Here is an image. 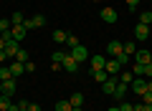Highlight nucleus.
Listing matches in <instances>:
<instances>
[{
  "label": "nucleus",
  "mask_w": 152,
  "mask_h": 111,
  "mask_svg": "<svg viewBox=\"0 0 152 111\" xmlns=\"http://www.w3.org/2000/svg\"><path fill=\"white\" fill-rule=\"evenodd\" d=\"M91 76H94V81H96V83H99V86H102V83H104V81H107V78H109V73H107V71H104V68H102V71H91Z\"/></svg>",
  "instance_id": "nucleus-17"
},
{
  "label": "nucleus",
  "mask_w": 152,
  "mask_h": 111,
  "mask_svg": "<svg viewBox=\"0 0 152 111\" xmlns=\"http://www.w3.org/2000/svg\"><path fill=\"white\" fill-rule=\"evenodd\" d=\"M129 89L134 91L137 96H142V94H145V91H147V81H142L140 76H134V81H132V83H129Z\"/></svg>",
  "instance_id": "nucleus-7"
},
{
  "label": "nucleus",
  "mask_w": 152,
  "mask_h": 111,
  "mask_svg": "<svg viewBox=\"0 0 152 111\" xmlns=\"http://www.w3.org/2000/svg\"><path fill=\"white\" fill-rule=\"evenodd\" d=\"M15 61H20V63H28V51H26V48H20V51L15 53Z\"/></svg>",
  "instance_id": "nucleus-28"
},
{
  "label": "nucleus",
  "mask_w": 152,
  "mask_h": 111,
  "mask_svg": "<svg viewBox=\"0 0 152 111\" xmlns=\"http://www.w3.org/2000/svg\"><path fill=\"white\" fill-rule=\"evenodd\" d=\"M69 101H71V106H84V96H81V94L69 96Z\"/></svg>",
  "instance_id": "nucleus-25"
},
{
  "label": "nucleus",
  "mask_w": 152,
  "mask_h": 111,
  "mask_svg": "<svg viewBox=\"0 0 152 111\" xmlns=\"http://www.w3.org/2000/svg\"><path fill=\"white\" fill-rule=\"evenodd\" d=\"M56 111H71V101H69V99L56 101Z\"/></svg>",
  "instance_id": "nucleus-20"
},
{
  "label": "nucleus",
  "mask_w": 152,
  "mask_h": 111,
  "mask_svg": "<svg viewBox=\"0 0 152 111\" xmlns=\"http://www.w3.org/2000/svg\"><path fill=\"white\" fill-rule=\"evenodd\" d=\"M117 83H119V76H109V78L102 83V91H104L107 96H114V89H117Z\"/></svg>",
  "instance_id": "nucleus-3"
},
{
  "label": "nucleus",
  "mask_w": 152,
  "mask_h": 111,
  "mask_svg": "<svg viewBox=\"0 0 152 111\" xmlns=\"http://www.w3.org/2000/svg\"><path fill=\"white\" fill-rule=\"evenodd\" d=\"M18 51H20V43H18V41H13V38H10V41H5V53H8V58H15Z\"/></svg>",
  "instance_id": "nucleus-9"
},
{
  "label": "nucleus",
  "mask_w": 152,
  "mask_h": 111,
  "mask_svg": "<svg viewBox=\"0 0 152 111\" xmlns=\"http://www.w3.org/2000/svg\"><path fill=\"white\" fill-rule=\"evenodd\" d=\"M10 104H13V101H10V96H5V94L0 96V111H5V109H10Z\"/></svg>",
  "instance_id": "nucleus-26"
},
{
  "label": "nucleus",
  "mask_w": 152,
  "mask_h": 111,
  "mask_svg": "<svg viewBox=\"0 0 152 111\" xmlns=\"http://www.w3.org/2000/svg\"><path fill=\"white\" fill-rule=\"evenodd\" d=\"M117 61H119V63H122V66H124V63H127V61H129V56H127V53H122V56H117Z\"/></svg>",
  "instance_id": "nucleus-34"
},
{
  "label": "nucleus",
  "mask_w": 152,
  "mask_h": 111,
  "mask_svg": "<svg viewBox=\"0 0 152 111\" xmlns=\"http://www.w3.org/2000/svg\"><path fill=\"white\" fill-rule=\"evenodd\" d=\"M137 23H142V25H152V13L150 10L140 13V20H137Z\"/></svg>",
  "instance_id": "nucleus-19"
},
{
  "label": "nucleus",
  "mask_w": 152,
  "mask_h": 111,
  "mask_svg": "<svg viewBox=\"0 0 152 111\" xmlns=\"http://www.w3.org/2000/svg\"><path fill=\"white\" fill-rule=\"evenodd\" d=\"M107 53L112 56V58L122 56V53H124V43H119V41H109V43H107Z\"/></svg>",
  "instance_id": "nucleus-2"
},
{
  "label": "nucleus",
  "mask_w": 152,
  "mask_h": 111,
  "mask_svg": "<svg viewBox=\"0 0 152 111\" xmlns=\"http://www.w3.org/2000/svg\"><path fill=\"white\" fill-rule=\"evenodd\" d=\"M23 25L28 28V30H33V28H43L46 25V15H33V18H26V23Z\"/></svg>",
  "instance_id": "nucleus-4"
},
{
  "label": "nucleus",
  "mask_w": 152,
  "mask_h": 111,
  "mask_svg": "<svg viewBox=\"0 0 152 111\" xmlns=\"http://www.w3.org/2000/svg\"><path fill=\"white\" fill-rule=\"evenodd\" d=\"M10 23H13V25H23V23H26V15H23V13H13V15H10Z\"/></svg>",
  "instance_id": "nucleus-18"
},
{
  "label": "nucleus",
  "mask_w": 152,
  "mask_h": 111,
  "mask_svg": "<svg viewBox=\"0 0 152 111\" xmlns=\"http://www.w3.org/2000/svg\"><path fill=\"white\" fill-rule=\"evenodd\" d=\"M61 68H64L66 73H76V71H79V63H76V61L71 58V56H66V58H64V63H61Z\"/></svg>",
  "instance_id": "nucleus-11"
},
{
  "label": "nucleus",
  "mask_w": 152,
  "mask_h": 111,
  "mask_svg": "<svg viewBox=\"0 0 152 111\" xmlns=\"http://www.w3.org/2000/svg\"><path fill=\"white\" fill-rule=\"evenodd\" d=\"M66 56H69V53H64V51H56L53 56H51V58H53V63H58V66H61V63H64V58H66Z\"/></svg>",
  "instance_id": "nucleus-27"
},
{
  "label": "nucleus",
  "mask_w": 152,
  "mask_h": 111,
  "mask_svg": "<svg viewBox=\"0 0 152 111\" xmlns=\"http://www.w3.org/2000/svg\"><path fill=\"white\" fill-rule=\"evenodd\" d=\"M119 111H134V106H132L129 101H122V104H119Z\"/></svg>",
  "instance_id": "nucleus-31"
},
{
  "label": "nucleus",
  "mask_w": 152,
  "mask_h": 111,
  "mask_svg": "<svg viewBox=\"0 0 152 111\" xmlns=\"http://www.w3.org/2000/svg\"><path fill=\"white\" fill-rule=\"evenodd\" d=\"M89 61H91V71H102L107 66V58L104 56H89Z\"/></svg>",
  "instance_id": "nucleus-13"
},
{
  "label": "nucleus",
  "mask_w": 152,
  "mask_h": 111,
  "mask_svg": "<svg viewBox=\"0 0 152 111\" xmlns=\"http://www.w3.org/2000/svg\"><path fill=\"white\" fill-rule=\"evenodd\" d=\"M127 91H129V83H117V89H114V96H117V99L119 101H124V96H127Z\"/></svg>",
  "instance_id": "nucleus-14"
},
{
  "label": "nucleus",
  "mask_w": 152,
  "mask_h": 111,
  "mask_svg": "<svg viewBox=\"0 0 152 111\" xmlns=\"http://www.w3.org/2000/svg\"><path fill=\"white\" fill-rule=\"evenodd\" d=\"M134 36L140 38V41H147V38H150V25H142V23H137V25H134Z\"/></svg>",
  "instance_id": "nucleus-12"
},
{
  "label": "nucleus",
  "mask_w": 152,
  "mask_h": 111,
  "mask_svg": "<svg viewBox=\"0 0 152 111\" xmlns=\"http://www.w3.org/2000/svg\"><path fill=\"white\" fill-rule=\"evenodd\" d=\"M134 76H145V66L142 63H134V71H132Z\"/></svg>",
  "instance_id": "nucleus-30"
},
{
  "label": "nucleus",
  "mask_w": 152,
  "mask_h": 111,
  "mask_svg": "<svg viewBox=\"0 0 152 111\" xmlns=\"http://www.w3.org/2000/svg\"><path fill=\"white\" fill-rule=\"evenodd\" d=\"M0 36H3V33H0Z\"/></svg>",
  "instance_id": "nucleus-45"
},
{
  "label": "nucleus",
  "mask_w": 152,
  "mask_h": 111,
  "mask_svg": "<svg viewBox=\"0 0 152 111\" xmlns=\"http://www.w3.org/2000/svg\"><path fill=\"white\" fill-rule=\"evenodd\" d=\"M8 61V53H5V48H3V51H0V63H5Z\"/></svg>",
  "instance_id": "nucleus-35"
},
{
  "label": "nucleus",
  "mask_w": 152,
  "mask_h": 111,
  "mask_svg": "<svg viewBox=\"0 0 152 111\" xmlns=\"http://www.w3.org/2000/svg\"><path fill=\"white\" fill-rule=\"evenodd\" d=\"M28 111H41V106L38 104H28Z\"/></svg>",
  "instance_id": "nucleus-36"
},
{
  "label": "nucleus",
  "mask_w": 152,
  "mask_h": 111,
  "mask_svg": "<svg viewBox=\"0 0 152 111\" xmlns=\"http://www.w3.org/2000/svg\"><path fill=\"white\" fill-rule=\"evenodd\" d=\"M66 43H69L71 48H76V46H79V38H76V36H69V38H66Z\"/></svg>",
  "instance_id": "nucleus-32"
},
{
  "label": "nucleus",
  "mask_w": 152,
  "mask_h": 111,
  "mask_svg": "<svg viewBox=\"0 0 152 111\" xmlns=\"http://www.w3.org/2000/svg\"><path fill=\"white\" fill-rule=\"evenodd\" d=\"M71 111H84V109H81V106H71Z\"/></svg>",
  "instance_id": "nucleus-40"
},
{
  "label": "nucleus",
  "mask_w": 152,
  "mask_h": 111,
  "mask_svg": "<svg viewBox=\"0 0 152 111\" xmlns=\"http://www.w3.org/2000/svg\"><path fill=\"white\" fill-rule=\"evenodd\" d=\"M150 63H152V58H150Z\"/></svg>",
  "instance_id": "nucleus-44"
},
{
  "label": "nucleus",
  "mask_w": 152,
  "mask_h": 111,
  "mask_svg": "<svg viewBox=\"0 0 152 111\" xmlns=\"http://www.w3.org/2000/svg\"><path fill=\"white\" fill-rule=\"evenodd\" d=\"M134 51H137V48H134V43H132V41H127V43H124V53H127V56H134Z\"/></svg>",
  "instance_id": "nucleus-29"
},
{
  "label": "nucleus",
  "mask_w": 152,
  "mask_h": 111,
  "mask_svg": "<svg viewBox=\"0 0 152 111\" xmlns=\"http://www.w3.org/2000/svg\"><path fill=\"white\" fill-rule=\"evenodd\" d=\"M119 81H122V83H132V81H134V73H129V71H119Z\"/></svg>",
  "instance_id": "nucleus-22"
},
{
  "label": "nucleus",
  "mask_w": 152,
  "mask_h": 111,
  "mask_svg": "<svg viewBox=\"0 0 152 111\" xmlns=\"http://www.w3.org/2000/svg\"><path fill=\"white\" fill-rule=\"evenodd\" d=\"M8 78H13L10 66H0V81H8Z\"/></svg>",
  "instance_id": "nucleus-23"
},
{
  "label": "nucleus",
  "mask_w": 152,
  "mask_h": 111,
  "mask_svg": "<svg viewBox=\"0 0 152 111\" xmlns=\"http://www.w3.org/2000/svg\"><path fill=\"white\" fill-rule=\"evenodd\" d=\"M0 94H5V96H15V78L0 81Z\"/></svg>",
  "instance_id": "nucleus-6"
},
{
  "label": "nucleus",
  "mask_w": 152,
  "mask_h": 111,
  "mask_svg": "<svg viewBox=\"0 0 152 111\" xmlns=\"http://www.w3.org/2000/svg\"><path fill=\"white\" fill-rule=\"evenodd\" d=\"M10 28H13L10 18H3V20H0V33H10Z\"/></svg>",
  "instance_id": "nucleus-24"
},
{
  "label": "nucleus",
  "mask_w": 152,
  "mask_h": 111,
  "mask_svg": "<svg viewBox=\"0 0 152 111\" xmlns=\"http://www.w3.org/2000/svg\"><path fill=\"white\" fill-rule=\"evenodd\" d=\"M107 111H119V106H114V109H107Z\"/></svg>",
  "instance_id": "nucleus-42"
},
{
  "label": "nucleus",
  "mask_w": 152,
  "mask_h": 111,
  "mask_svg": "<svg viewBox=\"0 0 152 111\" xmlns=\"http://www.w3.org/2000/svg\"><path fill=\"white\" fill-rule=\"evenodd\" d=\"M69 56H71V58L76 61V63H84V61L89 58V51H86V48L81 46V43H79L76 48H71V53H69Z\"/></svg>",
  "instance_id": "nucleus-1"
},
{
  "label": "nucleus",
  "mask_w": 152,
  "mask_h": 111,
  "mask_svg": "<svg viewBox=\"0 0 152 111\" xmlns=\"http://www.w3.org/2000/svg\"><path fill=\"white\" fill-rule=\"evenodd\" d=\"M99 15H102L104 23H117V10H114V8H102Z\"/></svg>",
  "instance_id": "nucleus-10"
},
{
  "label": "nucleus",
  "mask_w": 152,
  "mask_h": 111,
  "mask_svg": "<svg viewBox=\"0 0 152 111\" xmlns=\"http://www.w3.org/2000/svg\"><path fill=\"white\" fill-rule=\"evenodd\" d=\"M96 3H99V0H96Z\"/></svg>",
  "instance_id": "nucleus-46"
},
{
  "label": "nucleus",
  "mask_w": 152,
  "mask_h": 111,
  "mask_svg": "<svg viewBox=\"0 0 152 111\" xmlns=\"http://www.w3.org/2000/svg\"><path fill=\"white\" fill-rule=\"evenodd\" d=\"M10 73H13V76L26 73V63H20V61H13V63H10Z\"/></svg>",
  "instance_id": "nucleus-16"
},
{
  "label": "nucleus",
  "mask_w": 152,
  "mask_h": 111,
  "mask_svg": "<svg viewBox=\"0 0 152 111\" xmlns=\"http://www.w3.org/2000/svg\"><path fill=\"white\" fill-rule=\"evenodd\" d=\"M51 36H53V41H56V43H66V38H69V33H66V30H53Z\"/></svg>",
  "instance_id": "nucleus-21"
},
{
  "label": "nucleus",
  "mask_w": 152,
  "mask_h": 111,
  "mask_svg": "<svg viewBox=\"0 0 152 111\" xmlns=\"http://www.w3.org/2000/svg\"><path fill=\"white\" fill-rule=\"evenodd\" d=\"M134 56H137V63H142V66H147V63H150V58H152L150 51H137Z\"/></svg>",
  "instance_id": "nucleus-15"
},
{
  "label": "nucleus",
  "mask_w": 152,
  "mask_h": 111,
  "mask_svg": "<svg viewBox=\"0 0 152 111\" xmlns=\"http://www.w3.org/2000/svg\"><path fill=\"white\" fill-rule=\"evenodd\" d=\"M145 111H152V104H145Z\"/></svg>",
  "instance_id": "nucleus-41"
},
{
  "label": "nucleus",
  "mask_w": 152,
  "mask_h": 111,
  "mask_svg": "<svg viewBox=\"0 0 152 111\" xmlns=\"http://www.w3.org/2000/svg\"><path fill=\"white\" fill-rule=\"evenodd\" d=\"M104 71H107L109 76H119V71H122V63L117 58H107V66H104Z\"/></svg>",
  "instance_id": "nucleus-5"
},
{
  "label": "nucleus",
  "mask_w": 152,
  "mask_h": 111,
  "mask_svg": "<svg viewBox=\"0 0 152 111\" xmlns=\"http://www.w3.org/2000/svg\"><path fill=\"white\" fill-rule=\"evenodd\" d=\"M3 48H5V41H3V36H0V51H3Z\"/></svg>",
  "instance_id": "nucleus-39"
},
{
  "label": "nucleus",
  "mask_w": 152,
  "mask_h": 111,
  "mask_svg": "<svg viewBox=\"0 0 152 111\" xmlns=\"http://www.w3.org/2000/svg\"><path fill=\"white\" fill-rule=\"evenodd\" d=\"M137 3H140V0H127V8L134 13V10H137Z\"/></svg>",
  "instance_id": "nucleus-33"
},
{
  "label": "nucleus",
  "mask_w": 152,
  "mask_h": 111,
  "mask_svg": "<svg viewBox=\"0 0 152 111\" xmlns=\"http://www.w3.org/2000/svg\"><path fill=\"white\" fill-rule=\"evenodd\" d=\"M145 76H152V63H147V66H145Z\"/></svg>",
  "instance_id": "nucleus-37"
},
{
  "label": "nucleus",
  "mask_w": 152,
  "mask_h": 111,
  "mask_svg": "<svg viewBox=\"0 0 152 111\" xmlns=\"http://www.w3.org/2000/svg\"><path fill=\"white\" fill-rule=\"evenodd\" d=\"M10 36H13V41L20 43L23 38L28 36V28H26V25H13V28H10Z\"/></svg>",
  "instance_id": "nucleus-8"
},
{
  "label": "nucleus",
  "mask_w": 152,
  "mask_h": 111,
  "mask_svg": "<svg viewBox=\"0 0 152 111\" xmlns=\"http://www.w3.org/2000/svg\"><path fill=\"white\" fill-rule=\"evenodd\" d=\"M147 91H150V94H152V78L147 81Z\"/></svg>",
  "instance_id": "nucleus-38"
},
{
  "label": "nucleus",
  "mask_w": 152,
  "mask_h": 111,
  "mask_svg": "<svg viewBox=\"0 0 152 111\" xmlns=\"http://www.w3.org/2000/svg\"><path fill=\"white\" fill-rule=\"evenodd\" d=\"M18 111H28V109H20V106H18Z\"/></svg>",
  "instance_id": "nucleus-43"
}]
</instances>
